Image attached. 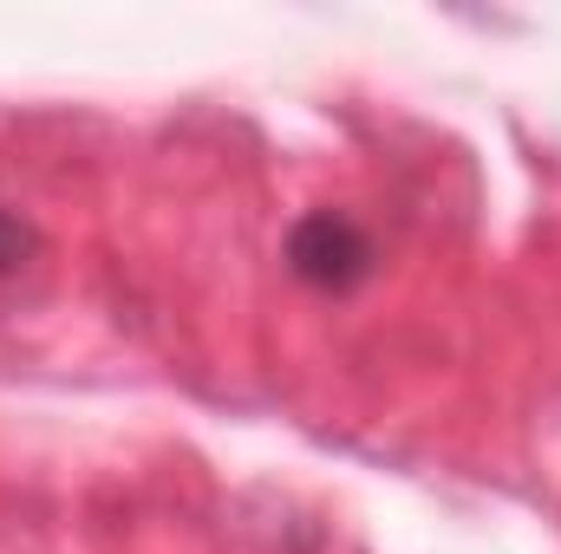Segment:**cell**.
Instances as JSON below:
<instances>
[{"label":"cell","mask_w":561,"mask_h":554,"mask_svg":"<svg viewBox=\"0 0 561 554\" xmlns=\"http://www.w3.org/2000/svg\"><path fill=\"white\" fill-rule=\"evenodd\" d=\"M287 268L307 280V287L346 293V287H359V280L373 275V242H366V229H359L353 216L313 209V216H300L294 235H287Z\"/></svg>","instance_id":"6da1fadb"},{"label":"cell","mask_w":561,"mask_h":554,"mask_svg":"<svg viewBox=\"0 0 561 554\" xmlns=\"http://www.w3.org/2000/svg\"><path fill=\"white\" fill-rule=\"evenodd\" d=\"M26 255H33V229H26L13 209H0V275H13Z\"/></svg>","instance_id":"7a4b0ae2"}]
</instances>
